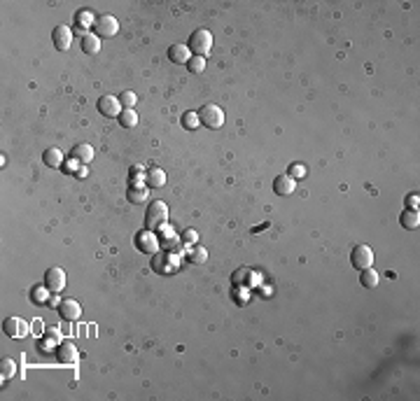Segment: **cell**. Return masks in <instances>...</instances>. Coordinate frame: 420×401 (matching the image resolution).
Returning a JSON list of instances; mask_svg holds the SVG:
<instances>
[{
    "label": "cell",
    "instance_id": "1",
    "mask_svg": "<svg viewBox=\"0 0 420 401\" xmlns=\"http://www.w3.org/2000/svg\"><path fill=\"white\" fill-rule=\"evenodd\" d=\"M166 220H168V205L164 201H152L147 208V229L149 231L164 229Z\"/></svg>",
    "mask_w": 420,
    "mask_h": 401
},
{
    "label": "cell",
    "instance_id": "2",
    "mask_svg": "<svg viewBox=\"0 0 420 401\" xmlns=\"http://www.w3.org/2000/svg\"><path fill=\"white\" fill-rule=\"evenodd\" d=\"M189 49L194 51V56H203L205 59L210 54V49H213V33L205 31V28H199L192 35V40H189Z\"/></svg>",
    "mask_w": 420,
    "mask_h": 401
},
{
    "label": "cell",
    "instance_id": "3",
    "mask_svg": "<svg viewBox=\"0 0 420 401\" xmlns=\"http://www.w3.org/2000/svg\"><path fill=\"white\" fill-rule=\"evenodd\" d=\"M199 119L203 121L208 128H220L222 124H224V112H222L220 105H205L203 110L199 112Z\"/></svg>",
    "mask_w": 420,
    "mask_h": 401
},
{
    "label": "cell",
    "instance_id": "4",
    "mask_svg": "<svg viewBox=\"0 0 420 401\" xmlns=\"http://www.w3.org/2000/svg\"><path fill=\"white\" fill-rule=\"evenodd\" d=\"M3 331H5L10 338H23V336L31 334V325L21 317H7L5 322H3Z\"/></svg>",
    "mask_w": 420,
    "mask_h": 401
},
{
    "label": "cell",
    "instance_id": "5",
    "mask_svg": "<svg viewBox=\"0 0 420 401\" xmlns=\"http://www.w3.org/2000/svg\"><path fill=\"white\" fill-rule=\"evenodd\" d=\"M94 28H96V35H98V38H112V35H117V31H119V23H117V19L112 17V14H100V17L96 19Z\"/></svg>",
    "mask_w": 420,
    "mask_h": 401
},
{
    "label": "cell",
    "instance_id": "6",
    "mask_svg": "<svg viewBox=\"0 0 420 401\" xmlns=\"http://www.w3.org/2000/svg\"><path fill=\"white\" fill-rule=\"evenodd\" d=\"M136 245H138L140 252L145 254H156L159 252V238H156L154 231H140L138 236H136Z\"/></svg>",
    "mask_w": 420,
    "mask_h": 401
},
{
    "label": "cell",
    "instance_id": "7",
    "mask_svg": "<svg viewBox=\"0 0 420 401\" xmlns=\"http://www.w3.org/2000/svg\"><path fill=\"white\" fill-rule=\"evenodd\" d=\"M122 110H124V105H122V100L117 98V96H100L98 98V112L103 117H119L122 115Z\"/></svg>",
    "mask_w": 420,
    "mask_h": 401
},
{
    "label": "cell",
    "instance_id": "8",
    "mask_svg": "<svg viewBox=\"0 0 420 401\" xmlns=\"http://www.w3.org/2000/svg\"><path fill=\"white\" fill-rule=\"evenodd\" d=\"M44 285L47 289L54 291V294H61L66 289V271L63 269H49L47 275H44Z\"/></svg>",
    "mask_w": 420,
    "mask_h": 401
},
{
    "label": "cell",
    "instance_id": "9",
    "mask_svg": "<svg viewBox=\"0 0 420 401\" xmlns=\"http://www.w3.org/2000/svg\"><path fill=\"white\" fill-rule=\"evenodd\" d=\"M353 266L357 271H364V269H371V264H374V252H371L369 245H357V248L353 250Z\"/></svg>",
    "mask_w": 420,
    "mask_h": 401
},
{
    "label": "cell",
    "instance_id": "10",
    "mask_svg": "<svg viewBox=\"0 0 420 401\" xmlns=\"http://www.w3.org/2000/svg\"><path fill=\"white\" fill-rule=\"evenodd\" d=\"M59 315H61L66 322H75V319H80V315H82V306H80V301H75V299H63V301L59 303Z\"/></svg>",
    "mask_w": 420,
    "mask_h": 401
},
{
    "label": "cell",
    "instance_id": "11",
    "mask_svg": "<svg viewBox=\"0 0 420 401\" xmlns=\"http://www.w3.org/2000/svg\"><path fill=\"white\" fill-rule=\"evenodd\" d=\"M54 47L59 51H68L70 49V44H72V31L68 26H56L54 28Z\"/></svg>",
    "mask_w": 420,
    "mask_h": 401
},
{
    "label": "cell",
    "instance_id": "12",
    "mask_svg": "<svg viewBox=\"0 0 420 401\" xmlns=\"http://www.w3.org/2000/svg\"><path fill=\"white\" fill-rule=\"evenodd\" d=\"M56 357L61 364H77L80 362V350L72 343H59L56 347Z\"/></svg>",
    "mask_w": 420,
    "mask_h": 401
},
{
    "label": "cell",
    "instance_id": "13",
    "mask_svg": "<svg viewBox=\"0 0 420 401\" xmlns=\"http://www.w3.org/2000/svg\"><path fill=\"white\" fill-rule=\"evenodd\" d=\"M273 189H276L278 196H290L297 189V180L292 175H278L276 182H273Z\"/></svg>",
    "mask_w": 420,
    "mask_h": 401
},
{
    "label": "cell",
    "instance_id": "14",
    "mask_svg": "<svg viewBox=\"0 0 420 401\" xmlns=\"http://www.w3.org/2000/svg\"><path fill=\"white\" fill-rule=\"evenodd\" d=\"M168 59H171L173 63H189L192 49H189L187 44H173L171 49H168Z\"/></svg>",
    "mask_w": 420,
    "mask_h": 401
},
{
    "label": "cell",
    "instance_id": "15",
    "mask_svg": "<svg viewBox=\"0 0 420 401\" xmlns=\"http://www.w3.org/2000/svg\"><path fill=\"white\" fill-rule=\"evenodd\" d=\"M72 159L80 161V164H89V161L94 159V147L87 143L75 145V147H72Z\"/></svg>",
    "mask_w": 420,
    "mask_h": 401
},
{
    "label": "cell",
    "instance_id": "16",
    "mask_svg": "<svg viewBox=\"0 0 420 401\" xmlns=\"http://www.w3.org/2000/svg\"><path fill=\"white\" fill-rule=\"evenodd\" d=\"M82 51L87 54H96L100 51V38L96 33H84L82 35Z\"/></svg>",
    "mask_w": 420,
    "mask_h": 401
},
{
    "label": "cell",
    "instance_id": "17",
    "mask_svg": "<svg viewBox=\"0 0 420 401\" xmlns=\"http://www.w3.org/2000/svg\"><path fill=\"white\" fill-rule=\"evenodd\" d=\"M44 164L49 168H61L63 166V152L59 147H49L44 152Z\"/></svg>",
    "mask_w": 420,
    "mask_h": 401
},
{
    "label": "cell",
    "instance_id": "18",
    "mask_svg": "<svg viewBox=\"0 0 420 401\" xmlns=\"http://www.w3.org/2000/svg\"><path fill=\"white\" fill-rule=\"evenodd\" d=\"M145 182H147L149 187H164L166 184V173L161 171V168H149Z\"/></svg>",
    "mask_w": 420,
    "mask_h": 401
},
{
    "label": "cell",
    "instance_id": "19",
    "mask_svg": "<svg viewBox=\"0 0 420 401\" xmlns=\"http://www.w3.org/2000/svg\"><path fill=\"white\" fill-rule=\"evenodd\" d=\"M117 119H119V124H122L124 128H133L138 124V112L133 110V108H124L122 115L117 117Z\"/></svg>",
    "mask_w": 420,
    "mask_h": 401
},
{
    "label": "cell",
    "instance_id": "20",
    "mask_svg": "<svg viewBox=\"0 0 420 401\" xmlns=\"http://www.w3.org/2000/svg\"><path fill=\"white\" fill-rule=\"evenodd\" d=\"M402 226H404V229H418V226H420L418 210H406V212L402 215Z\"/></svg>",
    "mask_w": 420,
    "mask_h": 401
},
{
    "label": "cell",
    "instance_id": "21",
    "mask_svg": "<svg viewBox=\"0 0 420 401\" xmlns=\"http://www.w3.org/2000/svg\"><path fill=\"white\" fill-rule=\"evenodd\" d=\"M359 280H362V285H364V287H369V289H371V287H378L381 275H378L374 269H364V271H362V275H359Z\"/></svg>",
    "mask_w": 420,
    "mask_h": 401
},
{
    "label": "cell",
    "instance_id": "22",
    "mask_svg": "<svg viewBox=\"0 0 420 401\" xmlns=\"http://www.w3.org/2000/svg\"><path fill=\"white\" fill-rule=\"evenodd\" d=\"M0 373H3V383L10 380L12 376L17 373V364L12 362V359H3V362H0Z\"/></svg>",
    "mask_w": 420,
    "mask_h": 401
},
{
    "label": "cell",
    "instance_id": "23",
    "mask_svg": "<svg viewBox=\"0 0 420 401\" xmlns=\"http://www.w3.org/2000/svg\"><path fill=\"white\" fill-rule=\"evenodd\" d=\"M128 201H131V203H143V201H147V189L145 187H131L128 189Z\"/></svg>",
    "mask_w": 420,
    "mask_h": 401
},
{
    "label": "cell",
    "instance_id": "24",
    "mask_svg": "<svg viewBox=\"0 0 420 401\" xmlns=\"http://www.w3.org/2000/svg\"><path fill=\"white\" fill-rule=\"evenodd\" d=\"M91 23H96V19H94V14L89 10H84V12H80L77 14V28H87V26H91Z\"/></svg>",
    "mask_w": 420,
    "mask_h": 401
},
{
    "label": "cell",
    "instance_id": "25",
    "mask_svg": "<svg viewBox=\"0 0 420 401\" xmlns=\"http://www.w3.org/2000/svg\"><path fill=\"white\" fill-rule=\"evenodd\" d=\"M199 115L196 112H185L182 115V126L185 128H199Z\"/></svg>",
    "mask_w": 420,
    "mask_h": 401
},
{
    "label": "cell",
    "instance_id": "26",
    "mask_svg": "<svg viewBox=\"0 0 420 401\" xmlns=\"http://www.w3.org/2000/svg\"><path fill=\"white\" fill-rule=\"evenodd\" d=\"M187 66H189V70L192 72H203L205 70V59L203 56H192Z\"/></svg>",
    "mask_w": 420,
    "mask_h": 401
},
{
    "label": "cell",
    "instance_id": "27",
    "mask_svg": "<svg viewBox=\"0 0 420 401\" xmlns=\"http://www.w3.org/2000/svg\"><path fill=\"white\" fill-rule=\"evenodd\" d=\"M119 100H122L124 108H133V105H136V94H133V91H124V94L119 96Z\"/></svg>",
    "mask_w": 420,
    "mask_h": 401
},
{
    "label": "cell",
    "instance_id": "28",
    "mask_svg": "<svg viewBox=\"0 0 420 401\" xmlns=\"http://www.w3.org/2000/svg\"><path fill=\"white\" fill-rule=\"evenodd\" d=\"M205 257H208V252H205L203 248H196V250L192 252V261H194V264H203Z\"/></svg>",
    "mask_w": 420,
    "mask_h": 401
},
{
    "label": "cell",
    "instance_id": "29",
    "mask_svg": "<svg viewBox=\"0 0 420 401\" xmlns=\"http://www.w3.org/2000/svg\"><path fill=\"white\" fill-rule=\"evenodd\" d=\"M47 287H35L33 289V301H38V303H42V301H47Z\"/></svg>",
    "mask_w": 420,
    "mask_h": 401
},
{
    "label": "cell",
    "instance_id": "30",
    "mask_svg": "<svg viewBox=\"0 0 420 401\" xmlns=\"http://www.w3.org/2000/svg\"><path fill=\"white\" fill-rule=\"evenodd\" d=\"M290 175L297 180V177H304L306 175V166H301V164H294L292 166V171H290Z\"/></svg>",
    "mask_w": 420,
    "mask_h": 401
},
{
    "label": "cell",
    "instance_id": "31",
    "mask_svg": "<svg viewBox=\"0 0 420 401\" xmlns=\"http://www.w3.org/2000/svg\"><path fill=\"white\" fill-rule=\"evenodd\" d=\"M166 245H168V248H177V245H180V240H177V236H175V231H168L166 229Z\"/></svg>",
    "mask_w": 420,
    "mask_h": 401
},
{
    "label": "cell",
    "instance_id": "32",
    "mask_svg": "<svg viewBox=\"0 0 420 401\" xmlns=\"http://www.w3.org/2000/svg\"><path fill=\"white\" fill-rule=\"evenodd\" d=\"M185 240H187V243H192V245H194V243L199 240V233H196V231H194V229H187V231H185Z\"/></svg>",
    "mask_w": 420,
    "mask_h": 401
},
{
    "label": "cell",
    "instance_id": "33",
    "mask_svg": "<svg viewBox=\"0 0 420 401\" xmlns=\"http://www.w3.org/2000/svg\"><path fill=\"white\" fill-rule=\"evenodd\" d=\"M47 338H49L51 343H59L61 341V334H59V329H47Z\"/></svg>",
    "mask_w": 420,
    "mask_h": 401
},
{
    "label": "cell",
    "instance_id": "34",
    "mask_svg": "<svg viewBox=\"0 0 420 401\" xmlns=\"http://www.w3.org/2000/svg\"><path fill=\"white\" fill-rule=\"evenodd\" d=\"M418 201H420L418 194H411V196L406 198V205H409V210H415V208H418Z\"/></svg>",
    "mask_w": 420,
    "mask_h": 401
},
{
    "label": "cell",
    "instance_id": "35",
    "mask_svg": "<svg viewBox=\"0 0 420 401\" xmlns=\"http://www.w3.org/2000/svg\"><path fill=\"white\" fill-rule=\"evenodd\" d=\"M75 173H77L80 177H84V175H87L89 171H87V166H80V168H77V171H75Z\"/></svg>",
    "mask_w": 420,
    "mask_h": 401
}]
</instances>
